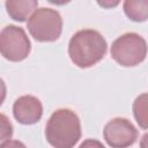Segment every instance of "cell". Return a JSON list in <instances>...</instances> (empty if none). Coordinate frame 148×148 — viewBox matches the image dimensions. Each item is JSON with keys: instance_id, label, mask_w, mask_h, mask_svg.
Wrapping results in <instances>:
<instances>
[{"instance_id": "cell-2", "label": "cell", "mask_w": 148, "mask_h": 148, "mask_svg": "<svg viewBox=\"0 0 148 148\" xmlns=\"http://www.w3.org/2000/svg\"><path fill=\"white\" fill-rule=\"evenodd\" d=\"M47 142L54 148H73L81 138V123L71 109L56 110L45 127Z\"/></svg>"}, {"instance_id": "cell-13", "label": "cell", "mask_w": 148, "mask_h": 148, "mask_svg": "<svg viewBox=\"0 0 148 148\" xmlns=\"http://www.w3.org/2000/svg\"><path fill=\"white\" fill-rule=\"evenodd\" d=\"M0 148H27L25 145L18 140H7L5 142H1Z\"/></svg>"}, {"instance_id": "cell-12", "label": "cell", "mask_w": 148, "mask_h": 148, "mask_svg": "<svg viewBox=\"0 0 148 148\" xmlns=\"http://www.w3.org/2000/svg\"><path fill=\"white\" fill-rule=\"evenodd\" d=\"M79 148H105V147L102 145V142H99L96 139H87L79 146Z\"/></svg>"}, {"instance_id": "cell-4", "label": "cell", "mask_w": 148, "mask_h": 148, "mask_svg": "<svg viewBox=\"0 0 148 148\" xmlns=\"http://www.w3.org/2000/svg\"><path fill=\"white\" fill-rule=\"evenodd\" d=\"M27 28L37 42H54L61 35L62 18L58 10L40 7L29 17Z\"/></svg>"}, {"instance_id": "cell-1", "label": "cell", "mask_w": 148, "mask_h": 148, "mask_svg": "<svg viewBox=\"0 0 148 148\" xmlns=\"http://www.w3.org/2000/svg\"><path fill=\"white\" fill-rule=\"evenodd\" d=\"M108 50L105 38L94 29L76 31L68 44L71 60L80 68H88L101 61Z\"/></svg>"}, {"instance_id": "cell-14", "label": "cell", "mask_w": 148, "mask_h": 148, "mask_svg": "<svg viewBox=\"0 0 148 148\" xmlns=\"http://www.w3.org/2000/svg\"><path fill=\"white\" fill-rule=\"evenodd\" d=\"M140 148H148V133H145L140 140Z\"/></svg>"}, {"instance_id": "cell-10", "label": "cell", "mask_w": 148, "mask_h": 148, "mask_svg": "<svg viewBox=\"0 0 148 148\" xmlns=\"http://www.w3.org/2000/svg\"><path fill=\"white\" fill-rule=\"evenodd\" d=\"M132 109L139 126L143 130H148V92L139 95L134 99Z\"/></svg>"}, {"instance_id": "cell-6", "label": "cell", "mask_w": 148, "mask_h": 148, "mask_svg": "<svg viewBox=\"0 0 148 148\" xmlns=\"http://www.w3.org/2000/svg\"><path fill=\"white\" fill-rule=\"evenodd\" d=\"M103 136L111 148H128L136 141L138 130L128 119L117 117L106 123Z\"/></svg>"}, {"instance_id": "cell-3", "label": "cell", "mask_w": 148, "mask_h": 148, "mask_svg": "<svg viewBox=\"0 0 148 148\" xmlns=\"http://www.w3.org/2000/svg\"><path fill=\"white\" fill-rule=\"evenodd\" d=\"M148 46L142 36L136 32H126L119 36L111 45L112 59L124 67H134L141 64L147 56Z\"/></svg>"}, {"instance_id": "cell-8", "label": "cell", "mask_w": 148, "mask_h": 148, "mask_svg": "<svg viewBox=\"0 0 148 148\" xmlns=\"http://www.w3.org/2000/svg\"><path fill=\"white\" fill-rule=\"evenodd\" d=\"M8 15L18 22H24L29 15L37 9V0H7L5 2ZM29 20V18H28Z\"/></svg>"}, {"instance_id": "cell-5", "label": "cell", "mask_w": 148, "mask_h": 148, "mask_svg": "<svg viewBox=\"0 0 148 148\" xmlns=\"http://www.w3.org/2000/svg\"><path fill=\"white\" fill-rule=\"evenodd\" d=\"M31 50V43L23 28L9 24L0 32V52L9 61L24 60Z\"/></svg>"}, {"instance_id": "cell-11", "label": "cell", "mask_w": 148, "mask_h": 148, "mask_svg": "<svg viewBox=\"0 0 148 148\" xmlns=\"http://www.w3.org/2000/svg\"><path fill=\"white\" fill-rule=\"evenodd\" d=\"M2 120V131H1V142H5L7 140H10L13 134V127L9 121H7V118L5 114H1Z\"/></svg>"}, {"instance_id": "cell-9", "label": "cell", "mask_w": 148, "mask_h": 148, "mask_svg": "<svg viewBox=\"0 0 148 148\" xmlns=\"http://www.w3.org/2000/svg\"><path fill=\"white\" fill-rule=\"evenodd\" d=\"M123 9L125 15L134 22H143L148 18V0H126Z\"/></svg>"}, {"instance_id": "cell-7", "label": "cell", "mask_w": 148, "mask_h": 148, "mask_svg": "<svg viewBox=\"0 0 148 148\" xmlns=\"http://www.w3.org/2000/svg\"><path fill=\"white\" fill-rule=\"evenodd\" d=\"M14 118L23 125H32L40 120L43 116L42 102L32 95H23L13 104Z\"/></svg>"}]
</instances>
